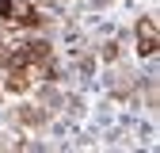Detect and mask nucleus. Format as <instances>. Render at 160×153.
Listing matches in <instances>:
<instances>
[{
    "label": "nucleus",
    "instance_id": "obj_1",
    "mask_svg": "<svg viewBox=\"0 0 160 153\" xmlns=\"http://www.w3.org/2000/svg\"><path fill=\"white\" fill-rule=\"evenodd\" d=\"M133 31H137V54H141V57H152L156 46H160V38H156V23H152L149 15H141Z\"/></svg>",
    "mask_w": 160,
    "mask_h": 153
},
{
    "label": "nucleus",
    "instance_id": "obj_2",
    "mask_svg": "<svg viewBox=\"0 0 160 153\" xmlns=\"http://www.w3.org/2000/svg\"><path fill=\"white\" fill-rule=\"evenodd\" d=\"M42 12H38L34 4H27V0H19V12H15V23L19 27H42Z\"/></svg>",
    "mask_w": 160,
    "mask_h": 153
},
{
    "label": "nucleus",
    "instance_id": "obj_3",
    "mask_svg": "<svg viewBox=\"0 0 160 153\" xmlns=\"http://www.w3.org/2000/svg\"><path fill=\"white\" fill-rule=\"evenodd\" d=\"M31 88V73H12L8 76V92H27Z\"/></svg>",
    "mask_w": 160,
    "mask_h": 153
},
{
    "label": "nucleus",
    "instance_id": "obj_4",
    "mask_svg": "<svg viewBox=\"0 0 160 153\" xmlns=\"http://www.w3.org/2000/svg\"><path fill=\"white\" fill-rule=\"evenodd\" d=\"M19 119H23L27 126H42V123H46V111H34V107H23V111H19Z\"/></svg>",
    "mask_w": 160,
    "mask_h": 153
},
{
    "label": "nucleus",
    "instance_id": "obj_5",
    "mask_svg": "<svg viewBox=\"0 0 160 153\" xmlns=\"http://www.w3.org/2000/svg\"><path fill=\"white\" fill-rule=\"evenodd\" d=\"M19 12V0H0V19H15Z\"/></svg>",
    "mask_w": 160,
    "mask_h": 153
},
{
    "label": "nucleus",
    "instance_id": "obj_6",
    "mask_svg": "<svg viewBox=\"0 0 160 153\" xmlns=\"http://www.w3.org/2000/svg\"><path fill=\"white\" fill-rule=\"evenodd\" d=\"M103 57H107V61H114V57H118V46H114V42H107V50H103Z\"/></svg>",
    "mask_w": 160,
    "mask_h": 153
}]
</instances>
